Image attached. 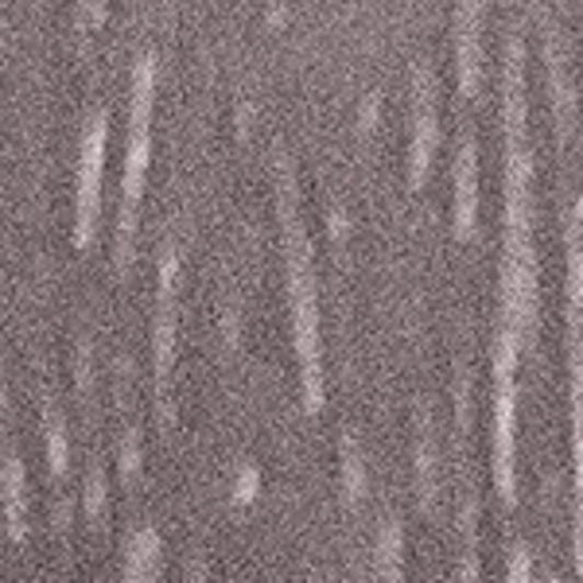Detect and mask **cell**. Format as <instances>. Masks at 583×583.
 <instances>
[{"mask_svg": "<svg viewBox=\"0 0 583 583\" xmlns=\"http://www.w3.org/2000/svg\"><path fill=\"white\" fill-rule=\"evenodd\" d=\"M502 110H506V268L502 300L506 323L533 339L537 331V258H533V160L525 133V47L517 35L506 44L502 70Z\"/></svg>", "mask_w": 583, "mask_h": 583, "instance_id": "obj_1", "label": "cell"}, {"mask_svg": "<svg viewBox=\"0 0 583 583\" xmlns=\"http://www.w3.org/2000/svg\"><path fill=\"white\" fill-rule=\"evenodd\" d=\"M276 210L284 230V261H288V296H292V331H296V358H300L304 404L311 412L323 409V354H319V300L316 273H311V249L304 233L300 210H296V172L281 160L276 180Z\"/></svg>", "mask_w": 583, "mask_h": 583, "instance_id": "obj_2", "label": "cell"}, {"mask_svg": "<svg viewBox=\"0 0 583 583\" xmlns=\"http://www.w3.org/2000/svg\"><path fill=\"white\" fill-rule=\"evenodd\" d=\"M152 105H156V52L145 47L133 67V110H129V152H125V180H121V215L113 238V261L129 268L133 238H137V206L145 187L148 152H152Z\"/></svg>", "mask_w": 583, "mask_h": 583, "instance_id": "obj_3", "label": "cell"}, {"mask_svg": "<svg viewBox=\"0 0 583 583\" xmlns=\"http://www.w3.org/2000/svg\"><path fill=\"white\" fill-rule=\"evenodd\" d=\"M517 343L522 331L502 323V335L494 343V482L506 506H514V416H517Z\"/></svg>", "mask_w": 583, "mask_h": 583, "instance_id": "obj_4", "label": "cell"}, {"mask_svg": "<svg viewBox=\"0 0 583 583\" xmlns=\"http://www.w3.org/2000/svg\"><path fill=\"white\" fill-rule=\"evenodd\" d=\"M105 110H98L82 129V152H78V195H75V245L87 249L98 230L102 210V168H105Z\"/></svg>", "mask_w": 583, "mask_h": 583, "instance_id": "obj_5", "label": "cell"}, {"mask_svg": "<svg viewBox=\"0 0 583 583\" xmlns=\"http://www.w3.org/2000/svg\"><path fill=\"white\" fill-rule=\"evenodd\" d=\"M175 284H180V249L168 241L160 258V308H156V404H160V424H172V351H175Z\"/></svg>", "mask_w": 583, "mask_h": 583, "instance_id": "obj_6", "label": "cell"}, {"mask_svg": "<svg viewBox=\"0 0 583 583\" xmlns=\"http://www.w3.org/2000/svg\"><path fill=\"white\" fill-rule=\"evenodd\" d=\"M572 331V467H575V572L583 580V323Z\"/></svg>", "mask_w": 583, "mask_h": 583, "instance_id": "obj_7", "label": "cell"}, {"mask_svg": "<svg viewBox=\"0 0 583 583\" xmlns=\"http://www.w3.org/2000/svg\"><path fill=\"white\" fill-rule=\"evenodd\" d=\"M482 70V0H459L455 4V75L459 94L471 98L479 90Z\"/></svg>", "mask_w": 583, "mask_h": 583, "instance_id": "obj_8", "label": "cell"}, {"mask_svg": "<svg viewBox=\"0 0 583 583\" xmlns=\"http://www.w3.org/2000/svg\"><path fill=\"white\" fill-rule=\"evenodd\" d=\"M436 137H439L436 87H432V78L421 70V75H416V113H412V148H409V183L412 187H421L424 175H428L432 152H436Z\"/></svg>", "mask_w": 583, "mask_h": 583, "instance_id": "obj_9", "label": "cell"}, {"mask_svg": "<svg viewBox=\"0 0 583 583\" xmlns=\"http://www.w3.org/2000/svg\"><path fill=\"white\" fill-rule=\"evenodd\" d=\"M455 203H451V222L459 238H471L475 222H479V148L467 137L459 156H455Z\"/></svg>", "mask_w": 583, "mask_h": 583, "instance_id": "obj_10", "label": "cell"}, {"mask_svg": "<svg viewBox=\"0 0 583 583\" xmlns=\"http://www.w3.org/2000/svg\"><path fill=\"white\" fill-rule=\"evenodd\" d=\"M545 62H549V87H552V102H557V121L560 133H572V82H568V67H564V52H560V35L552 24H545Z\"/></svg>", "mask_w": 583, "mask_h": 583, "instance_id": "obj_11", "label": "cell"}, {"mask_svg": "<svg viewBox=\"0 0 583 583\" xmlns=\"http://www.w3.org/2000/svg\"><path fill=\"white\" fill-rule=\"evenodd\" d=\"M568 323H583V198L568 215Z\"/></svg>", "mask_w": 583, "mask_h": 583, "instance_id": "obj_12", "label": "cell"}, {"mask_svg": "<svg viewBox=\"0 0 583 583\" xmlns=\"http://www.w3.org/2000/svg\"><path fill=\"white\" fill-rule=\"evenodd\" d=\"M4 522L12 540H24V467L12 451L4 455Z\"/></svg>", "mask_w": 583, "mask_h": 583, "instance_id": "obj_13", "label": "cell"}, {"mask_svg": "<svg viewBox=\"0 0 583 583\" xmlns=\"http://www.w3.org/2000/svg\"><path fill=\"white\" fill-rule=\"evenodd\" d=\"M44 432H47V464H52V475L55 479H62L67 475V432H62V421L52 412V404L44 409Z\"/></svg>", "mask_w": 583, "mask_h": 583, "instance_id": "obj_14", "label": "cell"}, {"mask_svg": "<svg viewBox=\"0 0 583 583\" xmlns=\"http://www.w3.org/2000/svg\"><path fill=\"white\" fill-rule=\"evenodd\" d=\"M343 490L351 502H358V498L366 494V464H362V451L354 439L343 444Z\"/></svg>", "mask_w": 583, "mask_h": 583, "instance_id": "obj_15", "label": "cell"}, {"mask_svg": "<svg viewBox=\"0 0 583 583\" xmlns=\"http://www.w3.org/2000/svg\"><path fill=\"white\" fill-rule=\"evenodd\" d=\"M416 475H421V502L428 510L436 502V455H432L428 432H421V447H416Z\"/></svg>", "mask_w": 583, "mask_h": 583, "instance_id": "obj_16", "label": "cell"}, {"mask_svg": "<svg viewBox=\"0 0 583 583\" xmlns=\"http://www.w3.org/2000/svg\"><path fill=\"white\" fill-rule=\"evenodd\" d=\"M378 560H381V568H386V575L397 572V560H401V525L389 522L386 529H381Z\"/></svg>", "mask_w": 583, "mask_h": 583, "instance_id": "obj_17", "label": "cell"}, {"mask_svg": "<svg viewBox=\"0 0 583 583\" xmlns=\"http://www.w3.org/2000/svg\"><path fill=\"white\" fill-rule=\"evenodd\" d=\"M102 510H105V479H102V471H94L90 475V490H87V514L98 522Z\"/></svg>", "mask_w": 583, "mask_h": 583, "instance_id": "obj_18", "label": "cell"}, {"mask_svg": "<svg viewBox=\"0 0 583 583\" xmlns=\"http://www.w3.org/2000/svg\"><path fill=\"white\" fill-rule=\"evenodd\" d=\"M137 467H140V439L125 436V447H121V471H125V479H137Z\"/></svg>", "mask_w": 583, "mask_h": 583, "instance_id": "obj_19", "label": "cell"}, {"mask_svg": "<svg viewBox=\"0 0 583 583\" xmlns=\"http://www.w3.org/2000/svg\"><path fill=\"white\" fill-rule=\"evenodd\" d=\"M374 125H378V94H369L366 102H362V110H358V129L369 133Z\"/></svg>", "mask_w": 583, "mask_h": 583, "instance_id": "obj_20", "label": "cell"}, {"mask_svg": "<svg viewBox=\"0 0 583 583\" xmlns=\"http://www.w3.org/2000/svg\"><path fill=\"white\" fill-rule=\"evenodd\" d=\"M529 575V557H525V549L514 552V568H510V580H525Z\"/></svg>", "mask_w": 583, "mask_h": 583, "instance_id": "obj_21", "label": "cell"}, {"mask_svg": "<svg viewBox=\"0 0 583 583\" xmlns=\"http://www.w3.org/2000/svg\"><path fill=\"white\" fill-rule=\"evenodd\" d=\"M90 12V24H98L102 20V0H82V16Z\"/></svg>", "mask_w": 583, "mask_h": 583, "instance_id": "obj_22", "label": "cell"}, {"mask_svg": "<svg viewBox=\"0 0 583 583\" xmlns=\"http://www.w3.org/2000/svg\"><path fill=\"white\" fill-rule=\"evenodd\" d=\"M253 487H258V475L245 471V482L238 479V498H249V494H253Z\"/></svg>", "mask_w": 583, "mask_h": 583, "instance_id": "obj_23", "label": "cell"}, {"mask_svg": "<svg viewBox=\"0 0 583 583\" xmlns=\"http://www.w3.org/2000/svg\"><path fill=\"white\" fill-rule=\"evenodd\" d=\"M331 238H346V215H331Z\"/></svg>", "mask_w": 583, "mask_h": 583, "instance_id": "obj_24", "label": "cell"}]
</instances>
